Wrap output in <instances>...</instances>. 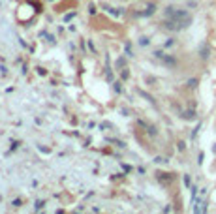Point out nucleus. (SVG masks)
<instances>
[{
  "label": "nucleus",
  "instance_id": "nucleus-11",
  "mask_svg": "<svg viewBox=\"0 0 216 214\" xmlns=\"http://www.w3.org/2000/svg\"><path fill=\"white\" fill-rule=\"evenodd\" d=\"M196 85H197V79H190V81H188V87H190V88H194Z\"/></svg>",
  "mask_w": 216,
  "mask_h": 214
},
{
  "label": "nucleus",
  "instance_id": "nucleus-22",
  "mask_svg": "<svg viewBox=\"0 0 216 214\" xmlns=\"http://www.w3.org/2000/svg\"><path fill=\"white\" fill-rule=\"evenodd\" d=\"M122 169L126 171V173H130V171H132V167H130V165H122Z\"/></svg>",
  "mask_w": 216,
  "mask_h": 214
},
{
  "label": "nucleus",
  "instance_id": "nucleus-16",
  "mask_svg": "<svg viewBox=\"0 0 216 214\" xmlns=\"http://www.w3.org/2000/svg\"><path fill=\"white\" fill-rule=\"evenodd\" d=\"M40 209H43V201H36V210H40Z\"/></svg>",
  "mask_w": 216,
  "mask_h": 214
},
{
  "label": "nucleus",
  "instance_id": "nucleus-21",
  "mask_svg": "<svg viewBox=\"0 0 216 214\" xmlns=\"http://www.w3.org/2000/svg\"><path fill=\"white\" fill-rule=\"evenodd\" d=\"M154 162H156V163H162V162H165V160H164V158H162V156H158V158H156V160H154Z\"/></svg>",
  "mask_w": 216,
  "mask_h": 214
},
{
  "label": "nucleus",
  "instance_id": "nucleus-2",
  "mask_svg": "<svg viewBox=\"0 0 216 214\" xmlns=\"http://www.w3.org/2000/svg\"><path fill=\"white\" fill-rule=\"evenodd\" d=\"M154 56H156L158 60H162V62L165 64V66H169V68H175V66H177V60L173 58V56H169V55L162 53V51H156V53H154Z\"/></svg>",
  "mask_w": 216,
  "mask_h": 214
},
{
  "label": "nucleus",
  "instance_id": "nucleus-18",
  "mask_svg": "<svg viewBox=\"0 0 216 214\" xmlns=\"http://www.w3.org/2000/svg\"><path fill=\"white\" fill-rule=\"evenodd\" d=\"M88 13H90V15H94V13H96V6H90V8H88Z\"/></svg>",
  "mask_w": 216,
  "mask_h": 214
},
{
  "label": "nucleus",
  "instance_id": "nucleus-13",
  "mask_svg": "<svg viewBox=\"0 0 216 214\" xmlns=\"http://www.w3.org/2000/svg\"><path fill=\"white\" fill-rule=\"evenodd\" d=\"M139 43H141V45H149V38H141V40H139Z\"/></svg>",
  "mask_w": 216,
  "mask_h": 214
},
{
  "label": "nucleus",
  "instance_id": "nucleus-14",
  "mask_svg": "<svg viewBox=\"0 0 216 214\" xmlns=\"http://www.w3.org/2000/svg\"><path fill=\"white\" fill-rule=\"evenodd\" d=\"M126 55H128V56H132V55H134V53H132V47H130V43H126Z\"/></svg>",
  "mask_w": 216,
  "mask_h": 214
},
{
  "label": "nucleus",
  "instance_id": "nucleus-6",
  "mask_svg": "<svg viewBox=\"0 0 216 214\" xmlns=\"http://www.w3.org/2000/svg\"><path fill=\"white\" fill-rule=\"evenodd\" d=\"M207 56H209V47L201 45V58H207Z\"/></svg>",
  "mask_w": 216,
  "mask_h": 214
},
{
  "label": "nucleus",
  "instance_id": "nucleus-20",
  "mask_svg": "<svg viewBox=\"0 0 216 214\" xmlns=\"http://www.w3.org/2000/svg\"><path fill=\"white\" fill-rule=\"evenodd\" d=\"M184 184H186V186H190V177H188V175H184Z\"/></svg>",
  "mask_w": 216,
  "mask_h": 214
},
{
  "label": "nucleus",
  "instance_id": "nucleus-8",
  "mask_svg": "<svg viewBox=\"0 0 216 214\" xmlns=\"http://www.w3.org/2000/svg\"><path fill=\"white\" fill-rule=\"evenodd\" d=\"M113 90L117 92V94H120V92H122V87H120V83H118V81L113 85Z\"/></svg>",
  "mask_w": 216,
  "mask_h": 214
},
{
  "label": "nucleus",
  "instance_id": "nucleus-12",
  "mask_svg": "<svg viewBox=\"0 0 216 214\" xmlns=\"http://www.w3.org/2000/svg\"><path fill=\"white\" fill-rule=\"evenodd\" d=\"M11 205H13V207H21V205H23V201H21V199H13Z\"/></svg>",
  "mask_w": 216,
  "mask_h": 214
},
{
  "label": "nucleus",
  "instance_id": "nucleus-17",
  "mask_svg": "<svg viewBox=\"0 0 216 214\" xmlns=\"http://www.w3.org/2000/svg\"><path fill=\"white\" fill-rule=\"evenodd\" d=\"M17 147H19V141H11V150H15Z\"/></svg>",
  "mask_w": 216,
  "mask_h": 214
},
{
  "label": "nucleus",
  "instance_id": "nucleus-5",
  "mask_svg": "<svg viewBox=\"0 0 216 214\" xmlns=\"http://www.w3.org/2000/svg\"><path fill=\"white\" fill-rule=\"evenodd\" d=\"M182 118H186V120H194V118H196V111H186L184 113V115H182Z\"/></svg>",
  "mask_w": 216,
  "mask_h": 214
},
{
  "label": "nucleus",
  "instance_id": "nucleus-7",
  "mask_svg": "<svg viewBox=\"0 0 216 214\" xmlns=\"http://www.w3.org/2000/svg\"><path fill=\"white\" fill-rule=\"evenodd\" d=\"M103 10H107V11L111 13V15H117V17L120 15V10H113V8H103Z\"/></svg>",
  "mask_w": 216,
  "mask_h": 214
},
{
  "label": "nucleus",
  "instance_id": "nucleus-10",
  "mask_svg": "<svg viewBox=\"0 0 216 214\" xmlns=\"http://www.w3.org/2000/svg\"><path fill=\"white\" fill-rule=\"evenodd\" d=\"M177 148H179V150H180V152H182V150H184V148H186V145H184V143H182V141H179V143H177Z\"/></svg>",
  "mask_w": 216,
  "mask_h": 214
},
{
  "label": "nucleus",
  "instance_id": "nucleus-19",
  "mask_svg": "<svg viewBox=\"0 0 216 214\" xmlns=\"http://www.w3.org/2000/svg\"><path fill=\"white\" fill-rule=\"evenodd\" d=\"M38 73H40V75H47V70H43V68H38Z\"/></svg>",
  "mask_w": 216,
  "mask_h": 214
},
{
  "label": "nucleus",
  "instance_id": "nucleus-4",
  "mask_svg": "<svg viewBox=\"0 0 216 214\" xmlns=\"http://www.w3.org/2000/svg\"><path fill=\"white\" fill-rule=\"evenodd\" d=\"M156 11V6L154 4H150V6H147V8H145L141 13H139V15H145V17H150L152 15V13H154Z\"/></svg>",
  "mask_w": 216,
  "mask_h": 214
},
{
  "label": "nucleus",
  "instance_id": "nucleus-1",
  "mask_svg": "<svg viewBox=\"0 0 216 214\" xmlns=\"http://www.w3.org/2000/svg\"><path fill=\"white\" fill-rule=\"evenodd\" d=\"M192 23V15L184 10H175V8H165V19L162 26L165 30H171V32H177V30H182L188 25Z\"/></svg>",
  "mask_w": 216,
  "mask_h": 214
},
{
  "label": "nucleus",
  "instance_id": "nucleus-23",
  "mask_svg": "<svg viewBox=\"0 0 216 214\" xmlns=\"http://www.w3.org/2000/svg\"><path fill=\"white\" fill-rule=\"evenodd\" d=\"M214 152H216V145H214Z\"/></svg>",
  "mask_w": 216,
  "mask_h": 214
},
{
  "label": "nucleus",
  "instance_id": "nucleus-15",
  "mask_svg": "<svg viewBox=\"0 0 216 214\" xmlns=\"http://www.w3.org/2000/svg\"><path fill=\"white\" fill-rule=\"evenodd\" d=\"M124 66V58H118L117 60V68H122Z\"/></svg>",
  "mask_w": 216,
  "mask_h": 214
},
{
  "label": "nucleus",
  "instance_id": "nucleus-3",
  "mask_svg": "<svg viewBox=\"0 0 216 214\" xmlns=\"http://www.w3.org/2000/svg\"><path fill=\"white\" fill-rule=\"evenodd\" d=\"M156 177H158V180L164 184V186H169V184L175 180V175L173 173H162V171H160V173H156Z\"/></svg>",
  "mask_w": 216,
  "mask_h": 214
},
{
  "label": "nucleus",
  "instance_id": "nucleus-9",
  "mask_svg": "<svg viewBox=\"0 0 216 214\" xmlns=\"http://www.w3.org/2000/svg\"><path fill=\"white\" fill-rule=\"evenodd\" d=\"M120 77H122V79H124V81H126V79H128V77H130V71H128L126 68H124V70H122V73H120Z\"/></svg>",
  "mask_w": 216,
  "mask_h": 214
}]
</instances>
